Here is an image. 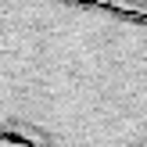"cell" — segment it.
Segmentation results:
<instances>
[{"label": "cell", "instance_id": "cell-2", "mask_svg": "<svg viewBox=\"0 0 147 147\" xmlns=\"http://www.w3.org/2000/svg\"><path fill=\"white\" fill-rule=\"evenodd\" d=\"M93 4H104V7H115V11H129V14L147 18V0H93Z\"/></svg>", "mask_w": 147, "mask_h": 147}, {"label": "cell", "instance_id": "cell-1", "mask_svg": "<svg viewBox=\"0 0 147 147\" xmlns=\"http://www.w3.org/2000/svg\"><path fill=\"white\" fill-rule=\"evenodd\" d=\"M0 140L147 147V18L93 0H0Z\"/></svg>", "mask_w": 147, "mask_h": 147}, {"label": "cell", "instance_id": "cell-3", "mask_svg": "<svg viewBox=\"0 0 147 147\" xmlns=\"http://www.w3.org/2000/svg\"><path fill=\"white\" fill-rule=\"evenodd\" d=\"M0 147H18V144H7V140H0Z\"/></svg>", "mask_w": 147, "mask_h": 147}]
</instances>
